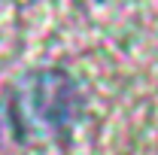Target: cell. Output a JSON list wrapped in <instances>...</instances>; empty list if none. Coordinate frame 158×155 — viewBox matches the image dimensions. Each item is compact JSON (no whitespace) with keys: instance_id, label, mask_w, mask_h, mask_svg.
Instances as JSON below:
<instances>
[{"instance_id":"1","label":"cell","mask_w":158,"mask_h":155,"mask_svg":"<svg viewBox=\"0 0 158 155\" xmlns=\"http://www.w3.org/2000/svg\"><path fill=\"white\" fill-rule=\"evenodd\" d=\"M15 134L24 137H58L64 134L79 113L76 85L67 73L46 70L34 73L15 91Z\"/></svg>"}]
</instances>
